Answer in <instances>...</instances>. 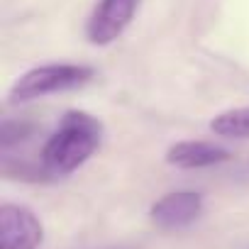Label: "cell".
I'll return each instance as SVG.
<instances>
[{"mask_svg": "<svg viewBox=\"0 0 249 249\" xmlns=\"http://www.w3.org/2000/svg\"><path fill=\"white\" fill-rule=\"evenodd\" d=\"M103 144V122L83 110H69L42 149L44 176H69Z\"/></svg>", "mask_w": 249, "mask_h": 249, "instance_id": "obj_1", "label": "cell"}, {"mask_svg": "<svg viewBox=\"0 0 249 249\" xmlns=\"http://www.w3.org/2000/svg\"><path fill=\"white\" fill-rule=\"evenodd\" d=\"M93 78V69L90 66H81V64H47V66H37L30 69L27 73H22L8 98L10 103H30V100H39L54 93H64V90H73L78 86H86Z\"/></svg>", "mask_w": 249, "mask_h": 249, "instance_id": "obj_2", "label": "cell"}, {"mask_svg": "<svg viewBox=\"0 0 249 249\" xmlns=\"http://www.w3.org/2000/svg\"><path fill=\"white\" fill-rule=\"evenodd\" d=\"M42 242V220L30 208L18 203H5L0 208V249H39Z\"/></svg>", "mask_w": 249, "mask_h": 249, "instance_id": "obj_3", "label": "cell"}, {"mask_svg": "<svg viewBox=\"0 0 249 249\" xmlns=\"http://www.w3.org/2000/svg\"><path fill=\"white\" fill-rule=\"evenodd\" d=\"M142 0H100L88 18L86 35L93 44L105 47L130 27Z\"/></svg>", "mask_w": 249, "mask_h": 249, "instance_id": "obj_4", "label": "cell"}, {"mask_svg": "<svg viewBox=\"0 0 249 249\" xmlns=\"http://www.w3.org/2000/svg\"><path fill=\"white\" fill-rule=\"evenodd\" d=\"M203 213V196L196 191H176V193H166L164 198H159L152 210L149 217L157 227L161 230H181L193 225Z\"/></svg>", "mask_w": 249, "mask_h": 249, "instance_id": "obj_5", "label": "cell"}, {"mask_svg": "<svg viewBox=\"0 0 249 249\" xmlns=\"http://www.w3.org/2000/svg\"><path fill=\"white\" fill-rule=\"evenodd\" d=\"M230 159V152L215 142H200V140H188V142H176L166 152V161L176 169H205L215 166Z\"/></svg>", "mask_w": 249, "mask_h": 249, "instance_id": "obj_6", "label": "cell"}, {"mask_svg": "<svg viewBox=\"0 0 249 249\" xmlns=\"http://www.w3.org/2000/svg\"><path fill=\"white\" fill-rule=\"evenodd\" d=\"M210 130L227 140H249V107H232L210 120Z\"/></svg>", "mask_w": 249, "mask_h": 249, "instance_id": "obj_7", "label": "cell"}, {"mask_svg": "<svg viewBox=\"0 0 249 249\" xmlns=\"http://www.w3.org/2000/svg\"><path fill=\"white\" fill-rule=\"evenodd\" d=\"M30 132H32V124L5 120V122H3V137H0V144H3V149H10L13 144L22 142Z\"/></svg>", "mask_w": 249, "mask_h": 249, "instance_id": "obj_8", "label": "cell"}]
</instances>
